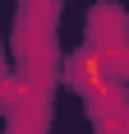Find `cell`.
<instances>
[{"label":"cell","mask_w":129,"mask_h":134,"mask_svg":"<svg viewBox=\"0 0 129 134\" xmlns=\"http://www.w3.org/2000/svg\"><path fill=\"white\" fill-rule=\"evenodd\" d=\"M69 79H74L78 88H97V93H102V88H106V83H102V55H97V51L78 55L74 65H69Z\"/></svg>","instance_id":"obj_1"}]
</instances>
